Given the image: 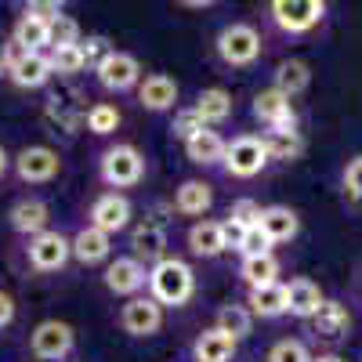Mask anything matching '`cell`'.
Returning <instances> with one entry per match:
<instances>
[{
	"instance_id": "7",
	"label": "cell",
	"mask_w": 362,
	"mask_h": 362,
	"mask_svg": "<svg viewBox=\"0 0 362 362\" xmlns=\"http://www.w3.org/2000/svg\"><path fill=\"white\" fill-rule=\"evenodd\" d=\"M163 322H167V308L156 305L148 293H138V297L124 300L119 312H116V326L124 329L127 337H138V341L141 337H156L163 329Z\"/></svg>"
},
{
	"instance_id": "2",
	"label": "cell",
	"mask_w": 362,
	"mask_h": 362,
	"mask_svg": "<svg viewBox=\"0 0 362 362\" xmlns=\"http://www.w3.org/2000/svg\"><path fill=\"white\" fill-rule=\"evenodd\" d=\"M145 293L153 297L156 305H163V308H185L189 300L196 297V272H192V264L167 254L163 261H156L153 268H148Z\"/></svg>"
},
{
	"instance_id": "10",
	"label": "cell",
	"mask_w": 362,
	"mask_h": 362,
	"mask_svg": "<svg viewBox=\"0 0 362 362\" xmlns=\"http://www.w3.org/2000/svg\"><path fill=\"white\" fill-rule=\"evenodd\" d=\"M11 170L22 185H51L62 174V156L51 145H25L18 156H11Z\"/></svg>"
},
{
	"instance_id": "25",
	"label": "cell",
	"mask_w": 362,
	"mask_h": 362,
	"mask_svg": "<svg viewBox=\"0 0 362 362\" xmlns=\"http://www.w3.org/2000/svg\"><path fill=\"white\" fill-rule=\"evenodd\" d=\"M11 44L22 54H47L51 51V22L22 11L18 22H15V29H11Z\"/></svg>"
},
{
	"instance_id": "14",
	"label": "cell",
	"mask_w": 362,
	"mask_h": 362,
	"mask_svg": "<svg viewBox=\"0 0 362 362\" xmlns=\"http://www.w3.org/2000/svg\"><path fill=\"white\" fill-rule=\"evenodd\" d=\"M308 326H312V337L315 341L341 344V341L351 337V312H348V305H344L341 297H326L322 305H319V312L308 319Z\"/></svg>"
},
{
	"instance_id": "31",
	"label": "cell",
	"mask_w": 362,
	"mask_h": 362,
	"mask_svg": "<svg viewBox=\"0 0 362 362\" xmlns=\"http://www.w3.org/2000/svg\"><path fill=\"white\" fill-rule=\"evenodd\" d=\"M264 148H268V160L272 163H297L305 156V134L300 131H264L261 134Z\"/></svg>"
},
{
	"instance_id": "32",
	"label": "cell",
	"mask_w": 362,
	"mask_h": 362,
	"mask_svg": "<svg viewBox=\"0 0 362 362\" xmlns=\"http://www.w3.org/2000/svg\"><path fill=\"white\" fill-rule=\"evenodd\" d=\"M254 315L247 312V305H239V300H228V305H221L214 312V329H221V334H228L235 344L239 341H247L254 334Z\"/></svg>"
},
{
	"instance_id": "45",
	"label": "cell",
	"mask_w": 362,
	"mask_h": 362,
	"mask_svg": "<svg viewBox=\"0 0 362 362\" xmlns=\"http://www.w3.org/2000/svg\"><path fill=\"white\" fill-rule=\"evenodd\" d=\"M358 362H362V355H358Z\"/></svg>"
},
{
	"instance_id": "21",
	"label": "cell",
	"mask_w": 362,
	"mask_h": 362,
	"mask_svg": "<svg viewBox=\"0 0 362 362\" xmlns=\"http://www.w3.org/2000/svg\"><path fill=\"white\" fill-rule=\"evenodd\" d=\"M261 232L272 239V247H283V243H293L300 235V214L286 203H272V206H261Z\"/></svg>"
},
{
	"instance_id": "35",
	"label": "cell",
	"mask_w": 362,
	"mask_h": 362,
	"mask_svg": "<svg viewBox=\"0 0 362 362\" xmlns=\"http://www.w3.org/2000/svg\"><path fill=\"white\" fill-rule=\"evenodd\" d=\"M239 257H264V254H272L276 247H272V239L261 232V225H254V228H243L239 232V239H235V247H232Z\"/></svg>"
},
{
	"instance_id": "24",
	"label": "cell",
	"mask_w": 362,
	"mask_h": 362,
	"mask_svg": "<svg viewBox=\"0 0 362 362\" xmlns=\"http://www.w3.org/2000/svg\"><path fill=\"white\" fill-rule=\"evenodd\" d=\"M232 109H235V102H232V95L225 87H203L196 95V102H192V112L199 116V124L214 127V131L232 119Z\"/></svg>"
},
{
	"instance_id": "37",
	"label": "cell",
	"mask_w": 362,
	"mask_h": 362,
	"mask_svg": "<svg viewBox=\"0 0 362 362\" xmlns=\"http://www.w3.org/2000/svg\"><path fill=\"white\" fill-rule=\"evenodd\" d=\"M341 192H344L348 203L362 206V153L344 160V167H341Z\"/></svg>"
},
{
	"instance_id": "30",
	"label": "cell",
	"mask_w": 362,
	"mask_h": 362,
	"mask_svg": "<svg viewBox=\"0 0 362 362\" xmlns=\"http://www.w3.org/2000/svg\"><path fill=\"white\" fill-rule=\"evenodd\" d=\"M243 305L254 319H283L286 315V286L272 283V286H261V290H247Z\"/></svg>"
},
{
	"instance_id": "4",
	"label": "cell",
	"mask_w": 362,
	"mask_h": 362,
	"mask_svg": "<svg viewBox=\"0 0 362 362\" xmlns=\"http://www.w3.org/2000/svg\"><path fill=\"white\" fill-rule=\"evenodd\" d=\"M264 54V37L254 22H228L214 37V58L225 69H250Z\"/></svg>"
},
{
	"instance_id": "34",
	"label": "cell",
	"mask_w": 362,
	"mask_h": 362,
	"mask_svg": "<svg viewBox=\"0 0 362 362\" xmlns=\"http://www.w3.org/2000/svg\"><path fill=\"white\" fill-rule=\"evenodd\" d=\"M47 62H51V73H54V76H80V73L87 69L80 44H76V47H51V51H47Z\"/></svg>"
},
{
	"instance_id": "33",
	"label": "cell",
	"mask_w": 362,
	"mask_h": 362,
	"mask_svg": "<svg viewBox=\"0 0 362 362\" xmlns=\"http://www.w3.org/2000/svg\"><path fill=\"white\" fill-rule=\"evenodd\" d=\"M83 124L95 138H112L119 131V124H124V112H119L112 102H95L83 112Z\"/></svg>"
},
{
	"instance_id": "3",
	"label": "cell",
	"mask_w": 362,
	"mask_h": 362,
	"mask_svg": "<svg viewBox=\"0 0 362 362\" xmlns=\"http://www.w3.org/2000/svg\"><path fill=\"white\" fill-rule=\"evenodd\" d=\"M145 153L131 141H112L98 153V181L105 192H127L145 181Z\"/></svg>"
},
{
	"instance_id": "29",
	"label": "cell",
	"mask_w": 362,
	"mask_h": 362,
	"mask_svg": "<svg viewBox=\"0 0 362 362\" xmlns=\"http://www.w3.org/2000/svg\"><path fill=\"white\" fill-rule=\"evenodd\" d=\"M279 257L276 254H264V257H239V268H235V276L239 283H243L247 290H261V286H272V283H279Z\"/></svg>"
},
{
	"instance_id": "40",
	"label": "cell",
	"mask_w": 362,
	"mask_h": 362,
	"mask_svg": "<svg viewBox=\"0 0 362 362\" xmlns=\"http://www.w3.org/2000/svg\"><path fill=\"white\" fill-rule=\"evenodd\" d=\"M196 131H203V124H199V116L192 112V105H177L174 116H170V138H177L181 145H185Z\"/></svg>"
},
{
	"instance_id": "44",
	"label": "cell",
	"mask_w": 362,
	"mask_h": 362,
	"mask_svg": "<svg viewBox=\"0 0 362 362\" xmlns=\"http://www.w3.org/2000/svg\"><path fill=\"white\" fill-rule=\"evenodd\" d=\"M8 170H11V156H8V148L0 145V181L8 177Z\"/></svg>"
},
{
	"instance_id": "43",
	"label": "cell",
	"mask_w": 362,
	"mask_h": 362,
	"mask_svg": "<svg viewBox=\"0 0 362 362\" xmlns=\"http://www.w3.org/2000/svg\"><path fill=\"white\" fill-rule=\"evenodd\" d=\"M312 362H348V358L337 351H319V355H312Z\"/></svg>"
},
{
	"instance_id": "26",
	"label": "cell",
	"mask_w": 362,
	"mask_h": 362,
	"mask_svg": "<svg viewBox=\"0 0 362 362\" xmlns=\"http://www.w3.org/2000/svg\"><path fill=\"white\" fill-rule=\"evenodd\" d=\"M51 62H47V54H15L11 58V69H8V80L18 87V90H40L47 87L51 80Z\"/></svg>"
},
{
	"instance_id": "38",
	"label": "cell",
	"mask_w": 362,
	"mask_h": 362,
	"mask_svg": "<svg viewBox=\"0 0 362 362\" xmlns=\"http://www.w3.org/2000/svg\"><path fill=\"white\" fill-rule=\"evenodd\" d=\"M80 40H83V33H80V22L73 15L62 11L51 22V47H76Z\"/></svg>"
},
{
	"instance_id": "6",
	"label": "cell",
	"mask_w": 362,
	"mask_h": 362,
	"mask_svg": "<svg viewBox=\"0 0 362 362\" xmlns=\"http://www.w3.org/2000/svg\"><path fill=\"white\" fill-rule=\"evenodd\" d=\"M76 351V329L62 319H44L29 329V355L40 362H69Z\"/></svg>"
},
{
	"instance_id": "39",
	"label": "cell",
	"mask_w": 362,
	"mask_h": 362,
	"mask_svg": "<svg viewBox=\"0 0 362 362\" xmlns=\"http://www.w3.org/2000/svg\"><path fill=\"white\" fill-rule=\"evenodd\" d=\"M80 51H83V66H87L90 73H95V69L105 62V58H109L116 47H112V40H109V37H102V33H90L87 40H80Z\"/></svg>"
},
{
	"instance_id": "15",
	"label": "cell",
	"mask_w": 362,
	"mask_h": 362,
	"mask_svg": "<svg viewBox=\"0 0 362 362\" xmlns=\"http://www.w3.org/2000/svg\"><path fill=\"white\" fill-rule=\"evenodd\" d=\"M131 257L141 261L145 268H153L156 261L167 257V225L163 218H141L138 225H131Z\"/></svg>"
},
{
	"instance_id": "1",
	"label": "cell",
	"mask_w": 362,
	"mask_h": 362,
	"mask_svg": "<svg viewBox=\"0 0 362 362\" xmlns=\"http://www.w3.org/2000/svg\"><path fill=\"white\" fill-rule=\"evenodd\" d=\"M326 0H268L264 22L283 40H305L326 22Z\"/></svg>"
},
{
	"instance_id": "11",
	"label": "cell",
	"mask_w": 362,
	"mask_h": 362,
	"mask_svg": "<svg viewBox=\"0 0 362 362\" xmlns=\"http://www.w3.org/2000/svg\"><path fill=\"white\" fill-rule=\"evenodd\" d=\"M141 76H145L141 62L131 51H119V47L95 69V80H98V87L105 90V95H131V90H138Z\"/></svg>"
},
{
	"instance_id": "23",
	"label": "cell",
	"mask_w": 362,
	"mask_h": 362,
	"mask_svg": "<svg viewBox=\"0 0 362 362\" xmlns=\"http://www.w3.org/2000/svg\"><path fill=\"white\" fill-rule=\"evenodd\" d=\"M225 145H228V138H225L221 131L203 127V131H196V134L185 141V156H189V163H196V167H203V170H214V167H221V160H225Z\"/></svg>"
},
{
	"instance_id": "28",
	"label": "cell",
	"mask_w": 362,
	"mask_h": 362,
	"mask_svg": "<svg viewBox=\"0 0 362 362\" xmlns=\"http://www.w3.org/2000/svg\"><path fill=\"white\" fill-rule=\"evenodd\" d=\"M268 87H276L279 95H286L293 102V98H300L312 87V66L305 62V58H283V62L276 66V73H272Z\"/></svg>"
},
{
	"instance_id": "42",
	"label": "cell",
	"mask_w": 362,
	"mask_h": 362,
	"mask_svg": "<svg viewBox=\"0 0 362 362\" xmlns=\"http://www.w3.org/2000/svg\"><path fill=\"white\" fill-rule=\"evenodd\" d=\"M18 54V47L11 44V40H0V76H8V69H11V58Z\"/></svg>"
},
{
	"instance_id": "20",
	"label": "cell",
	"mask_w": 362,
	"mask_h": 362,
	"mask_svg": "<svg viewBox=\"0 0 362 362\" xmlns=\"http://www.w3.org/2000/svg\"><path fill=\"white\" fill-rule=\"evenodd\" d=\"M69 247H73V261L83 264V268H98V264L112 261V235L90 228V225L76 228V235L69 239Z\"/></svg>"
},
{
	"instance_id": "17",
	"label": "cell",
	"mask_w": 362,
	"mask_h": 362,
	"mask_svg": "<svg viewBox=\"0 0 362 362\" xmlns=\"http://www.w3.org/2000/svg\"><path fill=\"white\" fill-rule=\"evenodd\" d=\"M134 98H138V105L145 112H174L177 98H181V87L167 73H145L138 90H134Z\"/></svg>"
},
{
	"instance_id": "12",
	"label": "cell",
	"mask_w": 362,
	"mask_h": 362,
	"mask_svg": "<svg viewBox=\"0 0 362 362\" xmlns=\"http://www.w3.org/2000/svg\"><path fill=\"white\" fill-rule=\"evenodd\" d=\"M131 218H134V206L124 192H98L87 206V225L98 228L105 235H116V232H127L131 228Z\"/></svg>"
},
{
	"instance_id": "41",
	"label": "cell",
	"mask_w": 362,
	"mask_h": 362,
	"mask_svg": "<svg viewBox=\"0 0 362 362\" xmlns=\"http://www.w3.org/2000/svg\"><path fill=\"white\" fill-rule=\"evenodd\" d=\"M15 297L8 293V290H0V329H4V326H11L15 322Z\"/></svg>"
},
{
	"instance_id": "18",
	"label": "cell",
	"mask_w": 362,
	"mask_h": 362,
	"mask_svg": "<svg viewBox=\"0 0 362 362\" xmlns=\"http://www.w3.org/2000/svg\"><path fill=\"white\" fill-rule=\"evenodd\" d=\"M8 225H11L15 235L33 239V235H40V232L51 228V206H47L40 196H22V199L11 203V210H8Z\"/></svg>"
},
{
	"instance_id": "13",
	"label": "cell",
	"mask_w": 362,
	"mask_h": 362,
	"mask_svg": "<svg viewBox=\"0 0 362 362\" xmlns=\"http://www.w3.org/2000/svg\"><path fill=\"white\" fill-rule=\"evenodd\" d=\"M102 283H105V290H109L112 297L131 300V297L145 293V286H148V268H145L141 261H134L131 254H119V257H112V261L105 264Z\"/></svg>"
},
{
	"instance_id": "5",
	"label": "cell",
	"mask_w": 362,
	"mask_h": 362,
	"mask_svg": "<svg viewBox=\"0 0 362 362\" xmlns=\"http://www.w3.org/2000/svg\"><path fill=\"white\" fill-rule=\"evenodd\" d=\"M268 148L261 141V134L243 131V134H232L225 145V160H221V174L232 181H254L268 170Z\"/></svg>"
},
{
	"instance_id": "19",
	"label": "cell",
	"mask_w": 362,
	"mask_h": 362,
	"mask_svg": "<svg viewBox=\"0 0 362 362\" xmlns=\"http://www.w3.org/2000/svg\"><path fill=\"white\" fill-rule=\"evenodd\" d=\"M185 247L196 261H218L225 250H228V239H225V225L214 221V218H203V221H192L189 232H185Z\"/></svg>"
},
{
	"instance_id": "9",
	"label": "cell",
	"mask_w": 362,
	"mask_h": 362,
	"mask_svg": "<svg viewBox=\"0 0 362 362\" xmlns=\"http://www.w3.org/2000/svg\"><path fill=\"white\" fill-rule=\"evenodd\" d=\"M250 116L261 124V134L264 131H300V116L293 109V102L286 95H279L276 87H261L254 102H250Z\"/></svg>"
},
{
	"instance_id": "36",
	"label": "cell",
	"mask_w": 362,
	"mask_h": 362,
	"mask_svg": "<svg viewBox=\"0 0 362 362\" xmlns=\"http://www.w3.org/2000/svg\"><path fill=\"white\" fill-rule=\"evenodd\" d=\"M264 362H312V348L297 337H283L268 348Z\"/></svg>"
},
{
	"instance_id": "27",
	"label": "cell",
	"mask_w": 362,
	"mask_h": 362,
	"mask_svg": "<svg viewBox=\"0 0 362 362\" xmlns=\"http://www.w3.org/2000/svg\"><path fill=\"white\" fill-rule=\"evenodd\" d=\"M235 351H239V344L228 334L214 329V326L203 329V334H196L192 344H189L192 362H235Z\"/></svg>"
},
{
	"instance_id": "22",
	"label": "cell",
	"mask_w": 362,
	"mask_h": 362,
	"mask_svg": "<svg viewBox=\"0 0 362 362\" xmlns=\"http://www.w3.org/2000/svg\"><path fill=\"white\" fill-rule=\"evenodd\" d=\"M283 286H286V315L290 319H300V322H308L319 312V305L326 300L322 286L315 279H308V276H293Z\"/></svg>"
},
{
	"instance_id": "8",
	"label": "cell",
	"mask_w": 362,
	"mask_h": 362,
	"mask_svg": "<svg viewBox=\"0 0 362 362\" xmlns=\"http://www.w3.org/2000/svg\"><path fill=\"white\" fill-rule=\"evenodd\" d=\"M69 261H73L69 235L47 228V232H40L33 239H25V264L33 268L37 276H54V272H62Z\"/></svg>"
},
{
	"instance_id": "16",
	"label": "cell",
	"mask_w": 362,
	"mask_h": 362,
	"mask_svg": "<svg viewBox=\"0 0 362 362\" xmlns=\"http://www.w3.org/2000/svg\"><path fill=\"white\" fill-rule=\"evenodd\" d=\"M210 206H214V185H210V181H203V177H185V181L174 189V196H170V210H174L177 218H196V221H203V218L210 214Z\"/></svg>"
}]
</instances>
